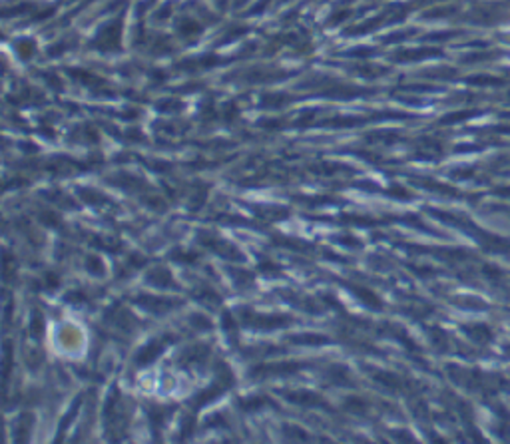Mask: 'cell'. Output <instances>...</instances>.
I'll use <instances>...</instances> for the list:
<instances>
[{"mask_svg":"<svg viewBox=\"0 0 510 444\" xmlns=\"http://www.w3.org/2000/svg\"><path fill=\"white\" fill-rule=\"evenodd\" d=\"M159 352H161V345H159V343H152V345H148L146 349H142L140 357H138V363H144V365H146V363L154 361Z\"/></svg>","mask_w":510,"mask_h":444,"instance_id":"6da1fadb","label":"cell"},{"mask_svg":"<svg viewBox=\"0 0 510 444\" xmlns=\"http://www.w3.org/2000/svg\"><path fill=\"white\" fill-rule=\"evenodd\" d=\"M191 323H193V325H197V327H201V329H209V321H207V319H203L201 315H193Z\"/></svg>","mask_w":510,"mask_h":444,"instance_id":"7a4b0ae2","label":"cell"}]
</instances>
